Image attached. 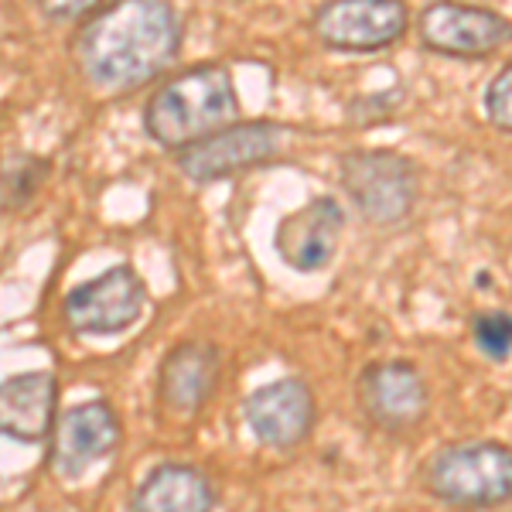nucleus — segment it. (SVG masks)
<instances>
[{
  "instance_id": "f8f14e48",
  "label": "nucleus",
  "mask_w": 512,
  "mask_h": 512,
  "mask_svg": "<svg viewBox=\"0 0 512 512\" xmlns=\"http://www.w3.org/2000/svg\"><path fill=\"white\" fill-rule=\"evenodd\" d=\"M345 212L335 198L318 195L308 205L294 209L291 216L280 219L274 233V250L291 270L315 274L335 260L338 243H342Z\"/></svg>"
},
{
  "instance_id": "f03ea898",
  "label": "nucleus",
  "mask_w": 512,
  "mask_h": 512,
  "mask_svg": "<svg viewBox=\"0 0 512 512\" xmlns=\"http://www.w3.org/2000/svg\"><path fill=\"white\" fill-rule=\"evenodd\" d=\"M233 123H239L236 82L219 62L185 69L154 89L144 106V130L168 151H185Z\"/></svg>"
},
{
  "instance_id": "dca6fc26",
  "label": "nucleus",
  "mask_w": 512,
  "mask_h": 512,
  "mask_svg": "<svg viewBox=\"0 0 512 512\" xmlns=\"http://www.w3.org/2000/svg\"><path fill=\"white\" fill-rule=\"evenodd\" d=\"M52 175V164L28 151L0 154V212H21L35 202L41 185Z\"/></svg>"
},
{
  "instance_id": "9d476101",
  "label": "nucleus",
  "mask_w": 512,
  "mask_h": 512,
  "mask_svg": "<svg viewBox=\"0 0 512 512\" xmlns=\"http://www.w3.org/2000/svg\"><path fill=\"white\" fill-rule=\"evenodd\" d=\"M243 417L260 444L274 451H291L315 431L318 407L308 383L287 376L256 386L243 403Z\"/></svg>"
},
{
  "instance_id": "9b49d317",
  "label": "nucleus",
  "mask_w": 512,
  "mask_h": 512,
  "mask_svg": "<svg viewBox=\"0 0 512 512\" xmlns=\"http://www.w3.org/2000/svg\"><path fill=\"white\" fill-rule=\"evenodd\" d=\"M52 441V468L65 478L86 475L96 461L117 451L123 427L117 410L106 400H86L55 420Z\"/></svg>"
},
{
  "instance_id": "39448f33",
  "label": "nucleus",
  "mask_w": 512,
  "mask_h": 512,
  "mask_svg": "<svg viewBox=\"0 0 512 512\" xmlns=\"http://www.w3.org/2000/svg\"><path fill=\"white\" fill-rule=\"evenodd\" d=\"M284 147V127L267 120H239L219 134L178 151V168L188 181H219L274 161Z\"/></svg>"
},
{
  "instance_id": "4468645a",
  "label": "nucleus",
  "mask_w": 512,
  "mask_h": 512,
  "mask_svg": "<svg viewBox=\"0 0 512 512\" xmlns=\"http://www.w3.org/2000/svg\"><path fill=\"white\" fill-rule=\"evenodd\" d=\"M219 373H222V359L216 345L181 342L161 362V373H158L161 403L168 410H175V414H195L216 393Z\"/></svg>"
},
{
  "instance_id": "423d86ee",
  "label": "nucleus",
  "mask_w": 512,
  "mask_h": 512,
  "mask_svg": "<svg viewBox=\"0 0 512 512\" xmlns=\"http://www.w3.org/2000/svg\"><path fill=\"white\" fill-rule=\"evenodd\" d=\"M147 287L127 263L72 287L62 301L65 325L79 335H120L144 315Z\"/></svg>"
},
{
  "instance_id": "ddd939ff",
  "label": "nucleus",
  "mask_w": 512,
  "mask_h": 512,
  "mask_svg": "<svg viewBox=\"0 0 512 512\" xmlns=\"http://www.w3.org/2000/svg\"><path fill=\"white\" fill-rule=\"evenodd\" d=\"M59 420V379L45 369L0 383V437L14 444L48 441Z\"/></svg>"
},
{
  "instance_id": "6e6552de",
  "label": "nucleus",
  "mask_w": 512,
  "mask_h": 512,
  "mask_svg": "<svg viewBox=\"0 0 512 512\" xmlns=\"http://www.w3.org/2000/svg\"><path fill=\"white\" fill-rule=\"evenodd\" d=\"M359 407L379 431H410V427L424 424L427 410H431V390L427 379L420 376L417 366L403 359L376 362L359 376Z\"/></svg>"
},
{
  "instance_id": "1a4fd4ad",
  "label": "nucleus",
  "mask_w": 512,
  "mask_h": 512,
  "mask_svg": "<svg viewBox=\"0 0 512 512\" xmlns=\"http://www.w3.org/2000/svg\"><path fill=\"white\" fill-rule=\"evenodd\" d=\"M420 41L454 59H485L512 41V21L499 11L465 4H431L417 21Z\"/></svg>"
},
{
  "instance_id": "20e7f679",
  "label": "nucleus",
  "mask_w": 512,
  "mask_h": 512,
  "mask_svg": "<svg viewBox=\"0 0 512 512\" xmlns=\"http://www.w3.org/2000/svg\"><path fill=\"white\" fill-rule=\"evenodd\" d=\"M342 188L373 226H400L420 195L417 164L396 151H352L342 158Z\"/></svg>"
},
{
  "instance_id": "0eeeda50",
  "label": "nucleus",
  "mask_w": 512,
  "mask_h": 512,
  "mask_svg": "<svg viewBox=\"0 0 512 512\" xmlns=\"http://www.w3.org/2000/svg\"><path fill=\"white\" fill-rule=\"evenodd\" d=\"M407 21L400 0H335L318 7L315 35L335 52H379L403 38Z\"/></svg>"
},
{
  "instance_id": "7ed1b4c3",
  "label": "nucleus",
  "mask_w": 512,
  "mask_h": 512,
  "mask_svg": "<svg viewBox=\"0 0 512 512\" xmlns=\"http://www.w3.org/2000/svg\"><path fill=\"white\" fill-rule=\"evenodd\" d=\"M427 489L454 509H495L512 502V448L465 441L437 451L427 465Z\"/></svg>"
},
{
  "instance_id": "a211bd4d",
  "label": "nucleus",
  "mask_w": 512,
  "mask_h": 512,
  "mask_svg": "<svg viewBox=\"0 0 512 512\" xmlns=\"http://www.w3.org/2000/svg\"><path fill=\"white\" fill-rule=\"evenodd\" d=\"M485 113L499 130L512 134V62L506 69H499V76L485 89Z\"/></svg>"
},
{
  "instance_id": "f257e3e1",
  "label": "nucleus",
  "mask_w": 512,
  "mask_h": 512,
  "mask_svg": "<svg viewBox=\"0 0 512 512\" xmlns=\"http://www.w3.org/2000/svg\"><path fill=\"white\" fill-rule=\"evenodd\" d=\"M79 28L82 69L96 86L113 93H127L158 79L178 59L185 38L178 11L161 0L103 4Z\"/></svg>"
},
{
  "instance_id": "f3484780",
  "label": "nucleus",
  "mask_w": 512,
  "mask_h": 512,
  "mask_svg": "<svg viewBox=\"0 0 512 512\" xmlns=\"http://www.w3.org/2000/svg\"><path fill=\"white\" fill-rule=\"evenodd\" d=\"M472 335H475V345L489 355V359L506 362L512 355V315H506V311H485V315H478L472 325Z\"/></svg>"
},
{
  "instance_id": "2eb2a0df",
  "label": "nucleus",
  "mask_w": 512,
  "mask_h": 512,
  "mask_svg": "<svg viewBox=\"0 0 512 512\" xmlns=\"http://www.w3.org/2000/svg\"><path fill=\"white\" fill-rule=\"evenodd\" d=\"M216 485L195 465H158L134 489L130 512H216Z\"/></svg>"
}]
</instances>
